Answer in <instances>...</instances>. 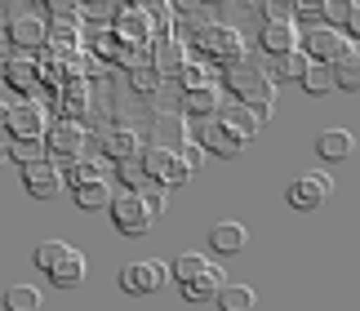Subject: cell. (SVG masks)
<instances>
[{"label": "cell", "mask_w": 360, "mask_h": 311, "mask_svg": "<svg viewBox=\"0 0 360 311\" xmlns=\"http://www.w3.org/2000/svg\"><path fill=\"white\" fill-rule=\"evenodd\" d=\"M227 84H231V94H240V103H245L249 111H258V120H267V116H271L276 80L262 72V67H254V63H236V67H227Z\"/></svg>", "instance_id": "6da1fadb"}, {"label": "cell", "mask_w": 360, "mask_h": 311, "mask_svg": "<svg viewBox=\"0 0 360 311\" xmlns=\"http://www.w3.org/2000/svg\"><path fill=\"white\" fill-rule=\"evenodd\" d=\"M196 45L210 53V58H218L223 67H236L245 63V40L236 27H223V23H210V27H196Z\"/></svg>", "instance_id": "7a4b0ae2"}, {"label": "cell", "mask_w": 360, "mask_h": 311, "mask_svg": "<svg viewBox=\"0 0 360 311\" xmlns=\"http://www.w3.org/2000/svg\"><path fill=\"white\" fill-rule=\"evenodd\" d=\"M143 174L151 178V182H160V187H178V182H187L191 174H187V165L178 160V151L174 147H147L143 151Z\"/></svg>", "instance_id": "3957f363"}, {"label": "cell", "mask_w": 360, "mask_h": 311, "mask_svg": "<svg viewBox=\"0 0 360 311\" xmlns=\"http://www.w3.org/2000/svg\"><path fill=\"white\" fill-rule=\"evenodd\" d=\"M107 209H112L116 231H124V236H147V231H151V222H156V218H151V209L143 205V196H138V191L116 196V201L107 205Z\"/></svg>", "instance_id": "277c9868"}, {"label": "cell", "mask_w": 360, "mask_h": 311, "mask_svg": "<svg viewBox=\"0 0 360 311\" xmlns=\"http://www.w3.org/2000/svg\"><path fill=\"white\" fill-rule=\"evenodd\" d=\"M165 280H169V267L160 258H147V262H129L120 272V289L124 293H156L165 289Z\"/></svg>", "instance_id": "5b68a950"}, {"label": "cell", "mask_w": 360, "mask_h": 311, "mask_svg": "<svg viewBox=\"0 0 360 311\" xmlns=\"http://www.w3.org/2000/svg\"><path fill=\"white\" fill-rule=\"evenodd\" d=\"M329 191H334V178H329V174H302V178L289 182L285 196H289L294 209H316V205L329 201Z\"/></svg>", "instance_id": "8992f818"}, {"label": "cell", "mask_w": 360, "mask_h": 311, "mask_svg": "<svg viewBox=\"0 0 360 311\" xmlns=\"http://www.w3.org/2000/svg\"><path fill=\"white\" fill-rule=\"evenodd\" d=\"M347 45H352V40L342 36L338 27H311L307 40H302V53H307L311 63H325V67H329V63H334Z\"/></svg>", "instance_id": "52a82bcc"}, {"label": "cell", "mask_w": 360, "mask_h": 311, "mask_svg": "<svg viewBox=\"0 0 360 311\" xmlns=\"http://www.w3.org/2000/svg\"><path fill=\"white\" fill-rule=\"evenodd\" d=\"M22 182L36 201H53L63 191V169H53L49 160H36V165H22Z\"/></svg>", "instance_id": "ba28073f"}, {"label": "cell", "mask_w": 360, "mask_h": 311, "mask_svg": "<svg viewBox=\"0 0 360 311\" xmlns=\"http://www.w3.org/2000/svg\"><path fill=\"white\" fill-rule=\"evenodd\" d=\"M45 147H49L53 156H63V160H76V156L85 151V129H80L76 120H58V125L45 134Z\"/></svg>", "instance_id": "9c48e42d"}, {"label": "cell", "mask_w": 360, "mask_h": 311, "mask_svg": "<svg viewBox=\"0 0 360 311\" xmlns=\"http://www.w3.org/2000/svg\"><path fill=\"white\" fill-rule=\"evenodd\" d=\"M5 125H9V134H18V138H45V107L18 103V107L5 111Z\"/></svg>", "instance_id": "30bf717a"}, {"label": "cell", "mask_w": 360, "mask_h": 311, "mask_svg": "<svg viewBox=\"0 0 360 311\" xmlns=\"http://www.w3.org/2000/svg\"><path fill=\"white\" fill-rule=\"evenodd\" d=\"M218 125H227L231 134L240 138V143H249V138H254L258 129H262V120H258V111H249L245 103H223L218 107V116H214Z\"/></svg>", "instance_id": "8fae6325"}, {"label": "cell", "mask_w": 360, "mask_h": 311, "mask_svg": "<svg viewBox=\"0 0 360 311\" xmlns=\"http://www.w3.org/2000/svg\"><path fill=\"white\" fill-rule=\"evenodd\" d=\"M196 138H200L196 147H200V151H214V156H240V147H245L240 138L231 134L227 125H218V120H205Z\"/></svg>", "instance_id": "7c38bea8"}, {"label": "cell", "mask_w": 360, "mask_h": 311, "mask_svg": "<svg viewBox=\"0 0 360 311\" xmlns=\"http://www.w3.org/2000/svg\"><path fill=\"white\" fill-rule=\"evenodd\" d=\"M9 40H13V45H22V49H40L49 40V23L36 18V13H18V18L9 23Z\"/></svg>", "instance_id": "4fadbf2b"}, {"label": "cell", "mask_w": 360, "mask_h": 311, "mask_svg": "<svg viewBox=\"0 0 360 311\" xmlns=\"http://www.w3.org/2000/svg\"><path fill=\"white\" fill-rule=\"evenodd\" d=\"M258 45L271 53V58H285V53L298 49V23H267L258 36Z\"/></svg>", "instance_id": "5bb4252c"}, {"label": "cell", "mask_w": 360, "mask_h": 311, "mask_svg": "<svg viewBox=\"0 0 360 311\" xmlns=\"http://www.w3.org/2000/svg\"><path fill=\"white\" fill-rule=\"evenodd\" d=\"M329 80H334L338 89H347V94L360 89V49H356V45H347V49L334 58V67H329Z\"/></svg>", "instance_id": "9a60e30c"}, {"label": "cell", "mask_w": 360, "mask_h": 311, "mask_svg": "<svg viewBox=\"0 0 360 311\" xmlns=\"http://www.w3.org/2000/svg\"><path fill=\"white\" fill-rule=\"evenodd\" d=\"M223 276H227V272H218V267H205L200 276H191L187 285H183V298H187V303H210L214 293H218V289L227 285Z\"/></svg>", "instance_id": "2e32d148"}, {"label": "cell", "mask_w": 360, "mask_h": 311, "mask_svg": "<svg viewBox=\"0 0 360 311\" xmlns=\"http://www.w3.org/2000/svg\"><path fill=\"white\" fill-rule=\"evenodd\" d=\"M85 267H89V262H85V253H80V249H67V253H63V262L49 272V280H53L58 289H76L80 280H85Z\"/></svg>", "instance_id": "e0dca14e"}, {"label": "cell", "mask_w": 360, "mask_h": 311, "mask_svg": "<svg viewBox=\"0 0 360 311\" xmlns=\"http://www.w3.org/2000/svg\"><path fill=\"white\" fill-rule=\"evenodd\" d=\"M316 151H321V160H352L356 138L347 129H325L321 138H316Z\"/></svg>", "instance_id": "ac0fdd59"}, {"label": "cell", "mask_w": 360, "mask_h": 311, "mask_svg": "<svg viewBox=\"0 0 360 311\" xmlns=\"http://www.w3.org/2000/svg\"><path fill=\"white\" fill-rule=\"evenodd\" d=\"M245 227H240V222H214V227H210V245L218 249V253H240L245 249Z\"/></svg>", "instance_id": "d6986e66"}, {"label": "cell", "mask_w": 360, "mask_h": 311, "mask_svg": "<svg viewBox=\"0 0 360 311\" xmlns=\"http://www.w3.org/2000/svg\"><path fill=\"white\" fill-rule=\"evenodd\" d=\"M214 303H218V311H254L258 293L249 289V285H223V289L214 293Z\"/></svg>", "instance_id": "ffe728a7"}, {"label": "cell", "mask_w": 360, "mask_h": 311, "mask_svg": "<svg viewBox=\"0 0 360 311\" xmlns=\"http://www.w3.org/2000/svg\"><path fill=\"white\" fill-rule=\"evenodd\" d=\"M183 107L187 111H196V116H218V89L214 84H205V89H187V98H183Z\"/></svg>", "instance_id": "44dd1931"}, {"label": "cell", "mask_w": 360, "mask_h": 311, "mask_svg": "<svg viewBox=\"0 0 360 311\" xmlns=\"http://www.w3.org/2000/svg\"><path fill=\"white\" fill-rule=\"evenodd\" d=\"M45 303H40V289L32 285H9L5 289V311H40Z\"/></svg>", "instance_id": "7402d4cb"}, {"label": "cell", "mask_w": 360, "mask_h": 311, "mask_svg": "<svg viewBox=\"0 0 360 311\" xmlns=\"http://www.w3.org/2000/svg\"><path fill=\"white\" fill-rule=\"evenodd\" d=\"M183 63H187V49L178 45V40H160L156 45V72H183Z\"/></svg>", "instance_id": "603a6c76"}, {"label": "cell", "mask_w": 360, "mask_h": 311, "mask_svg": "<svg viewBox=\"0 0 360 311\" xmlns=\"http://www.w3.org/2000/svg\"><path fill=\"white\" fill-rule=\"evenodd\" d=\"M76 205L80 209H107L112 205V187L98 178V182H85V187H76Z\"/></svg>", "instance_id": "cb8c5ba5"}, {"label": "cell", "mask_w": 360, "mask_h": 311, "mask_svg": "<svg viewBox=\"0 0 360 311\" xmlns=\"http://www.w3.org/2000/svg\"><path fill=\"white\" fill-rule=\"evenodd\" d=\"M321 18L342 23L347 32H360V9L352 5V0H334V5H321Z\"/></svg>", "instance_id": "d4e9b609"}, {"label": "cell", "mask_w": 360, "mask_h": 311, "mask_svg": "<svg viewBox=\"0 0 360 311\" xmlns=\"http://www.w3.org/2000/svg\"><path fill=\"white\" fill-rule=\"evenodd\" d=\"M67 249H72L67 240H40V245H36V253H32V262L40 267V272H53V267L63 262V253H67Z\"/></svg>", "instance_id": "484cf974"}, {"label": "cell", "mask_w": 360, "mask_h": 311, "mask_svg": "<svg viewBox=\"0 0 360 311\" xmlns=\"http://www.w3.org/2000/svg\"><path fill=\"white\" fill-rule=\"evenodd\" d=\"M9 156H13L18 165L45 160V138H13V143H9Z\"/></svg>", "instance_id": "4316f807"}, {"label": "cell", "mask_w": 360, "mask_h": 311, "mask_svg": "<svg viewBox=\"0 0 360 311\" xmlns=\"http://www.w3.org/2000/svg\"><path fill=\"white\" fill-rule=\"evenodd\" d=\"M205 267H210V262H205V253H178L174 267H169V276L178 280V285H187V280H191V276H200Z\"/></svg>", "instance_id": "83f0119b"}, {"label": "cell", "mask_w": 360, "mask_h": 311, "mask_svg": "<svg viewBox=\"0 0 360 311\" xmlns=\"http://www.w3.org/2000/svg\"><path fill=\"white\" fill-rule=\"evenodd\" d=\"M107 156H116V160H134V151H138V138L129 129H116V134H107Z\"/></svg>", "instance_id": "f1b7e54d"}, {"label": "cell", "mask_w": 360, "mask_h": 311, "mask_svg": "<svg viewBox=\"0 0 360 311\" xmlns=\"http://www.w3.org/2000/svg\"><path fill=\"white\" fill-rule=\"evenodd\" d=\"M307 53L294 49V53H285V58H276V76H285V80H302V72H307Z\"/></svg>", "instance_id": "f546056e"}, {"label": "cell", "mask_w": 360, "mask_h": 311, "mask_svg": "<svg viewBox=\"0 0 360 311\" xmlns=\"http://www.w3.org/2000/svg\"><path fill=\"white\" fill-rule=\"evenodd\" d=\"M302 89H307V94L334 89V80H329V67H325V63H307V72H302Z\"/></svg>", "instance_id": "4dcf8cb0"}, {"label": "cell", "mask_w": 360, "mask_h": 311, "mask_svg": "<svg viewBox=\"0 0 360 311\" xmlns=\"http://www.w3.org/2000/svg\"><path fill=\"white\" fill-rule=\"evenodd\" d=\"M98 178H103V174H98V165H94V160H76V165L63 174V182H72V187H85V182H98Z\"/></svg>", "instance_id": "1f68e13d"}, {"label": "cell", "mask_w": 360, "mask_h": 311, "mask_svg": "<svg viewBox=\"0 0 360 311\" xmlns=\"http://www.w3.org/2000/svg\"><path fill=\"white\" fill-rule=\"evenodd\" d=\"M5 76H9L13 89H32V84H36V67L18 58V63H9V67H5Z\"/></svg>", "instance_id": "d6a6232c"}, {"label": "cell", "mask_w": 360, "mask_h": 311, "mask_svg": "<svg viewBox=\"0 0 360 311\" xmlns=\"http://www.w3.org/2000/svg\"><path fill=\"white\" fill-rule=\"evenodd\" d=\"M160 80H165V76L156 72V67H134V89H138V94H156Z\"/></svg>", "instance_id": "836d02e7"}, {"label": "cell", "mask_w": 360, "mask_h": 311, "mask_svg": "<svg viewBox=\"0 0 360 311\" xmlns=\"http://www.w3.org/2000/svg\"><path fill=\"white\" fill-rule=\"evenodd\" d=\"M116 174H120V182H124L129 191H138V187L147 182V174H143V165H138V160H120V169H116Z\"/></svg>", "instance_id": "e575fe53"}, {"label": "cell", "mask_w": 360, "mask_h": 311, "mask_svg": "<svg viewBox=\"0 0 360 311\" xmlns=\"http://www.w3.org/2000/svg\"><path fill=\"white\" fill-rule=\"evenodd\" d=\"M183 84L187 89H205V84H210V67H200V63H183Z\"/></svg>", "instance_id": "d590c367"}, {"label": "cell", "mask_w": 360, "mask_h": 311, "mask_svg": "<svg viewBox=\"0 0 360 311\" xmlns=\"http://www.w3.org/2000/svg\"><path fill=\"white\" fill-rule=\"evenodd\" d=\"M147 27H151V23L143 18V13H134V9H124V13H120V32H124V36H143Z\"/></svg>", "instance_id": "8d00e7d4"}, {"label": "cell", "mask_w": 360, "mask_h": 311, "mask_svg": "<svg viewBox=\"0 0 360 311\" xmlns=\"http://www.w3.org/2000/svg\"><path fill=\"white\" fill-rule=\"evenodd\" d=\"M262 13H267V23H294V5H281V0H267Z\"/></svg>", "instance_id": "74e56055"}, {"label": "cell", "mask_w": 360, "mask_h": 311, "mask_svg": "<svg viewBox=\"0 0 360 311\" xmlns=\"http://www.w3.org/2000/svg\"><path fill=\"white\" fill-rule=\"evenodd\" d=\"M178 160H183V165H187V174H191V169H200V160H205V151H200L196 143H183V147H178Z\"/></svg>", "instance_id": "f35d334b"}, {"label": "cell", "mask_w": 360, "mask_h": 311, "mask_svg": "<svg viewBox=\"0 0 360 311\" xmlns=\"http://www.w3.org/2000/svg\"><path fill=\"white\" fill-rule=\"evenodd\" d=\"M85 103H89V98H85V84H67V107H72V111H85Z\"/></svg>", "instance_id": "ab89813d"}, {"label": "cell", "mask_w": 360, "mask_h": 311, "mask_svg": "<svg viewBox=\"0 0 360 311\" xmlns=\"http://www.w3.org/2000/svg\"><path fill=\"white\" fill-rule=\"evenodd\" d=\"M49 13H53L58 23H67V27H76V23H80V9H76V5H49Z\"/></svg>", "instance_id": "60d3db41"}, {"label": "cell", "mask_w": 360, "mask_h": 311, "mask_svg": "<svg viewBox=\"0 0 360 311\" xmlns=\"http://www.w3.org/2000/svg\"><path fill=\"white\" fill-rule=\"evenodd\" d=\"M294 18H302V23H321V5H294Z\"/></svg>", "instance_id": "b9f144b4"}, {"label": "cell", "mask_w": 360, "mask_h": 311, "mask_svg": "<svg viewBox=\"0 0 360 311\" xmlns=\"http://www.w3.org/2000/svg\"><path fill=\"white\" fill-rule=\"evenodd\" d=\"M0 120H5V107H0Z\"/></svg>", "instance_id": "7bdbcfd3"}]
</instances>
